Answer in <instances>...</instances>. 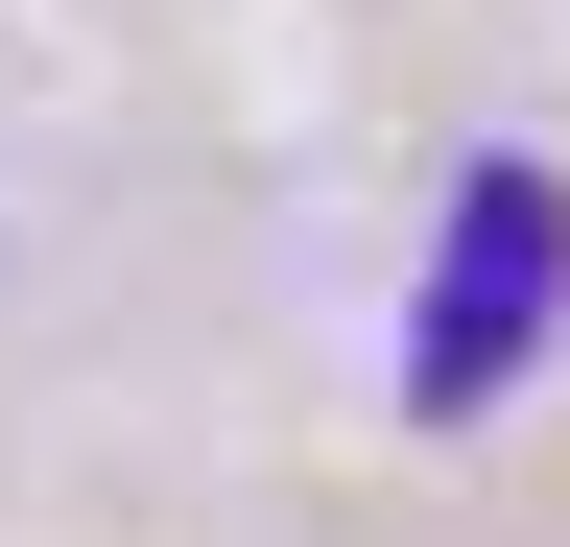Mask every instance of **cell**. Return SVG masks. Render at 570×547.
I'll list each match as a JSON object with an SVG mask.
<instances>
[{
	"label": "cell",
	"instance_id": "6da1fadb",
	"mask_svg": "<svg viewBox=\"0 0 570 547\" xmlns=\"http://www.w3.org/2000/svg\"><path fill=\"white\" fill-rule=\"evenodd\" d=\"M547 310H570V191L547 167H475L452 191V238H428V333H404V404L452 429V404H499L547 358Z\"/></svg>",
	"mask_w": 570,
	"mask_h": 547
}]
</instances>
